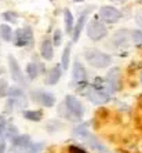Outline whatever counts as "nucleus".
<instances>
[{
	"instance_id": "4",
	"label": "nucleus",
	"mask_w": 142,
	"mask_h": 153,
	"mask_svg": "<svg viewBox=\"0 0 142 153\" xmlns=\"http://www.w3.org/2000/svg\"><path fill=\"white\" fill-rule=\"evenodd\" d=\"M105 83H106V88H108V93L109 94H114L117 91L121 90V71L120 68H112L109 72H108L106 77H105Z\"/></svg>"
},
{
	"instance_id": "10",
	"label": "nucleus",
	"mask_w": 142,
	"mask_h": 153,
	"mask_svg": "<svg viewBox=\"0 0 142 153\" xmlns=\"http://www.w3.org/2000/svg\"><path fill=\"white\" fill-rule=\"evenodd\" d=\"M100 17L103 22L116 24L117 21H120L121 13L117 10L116 7H112V6H102V7L100 8Z\"/></svg>"
},
{
	"instance_id": "19",
	"label": "nucleus",
	"mask_w": 142,
	"mask_h": 153,
	"mask_svg": "<svg viewBox=\"0 0 142 153\" xmlns=\"http://www.w3.org/2000/svg\"><path fill=\"white\" fill-rule=\"evenodd\" d=\"M71 51H72V46L71 44H66V47L64 48V53H62V58H61V66H62V69H68V66H69Z\"/></svg>"
},
{
	"instance_id": "20",
	"label": "nucleus",
	"mask_w": 142,
	"mask_h": 153,
	"mask_svg": "<svg viewBox=\"0 0 142 153\" xmlns=\"http://www.w3.org/2000/svg\"><path fill=\"white\" fill-rule=\"evenodd\" d=\"M88 127H87V124L85 123H83V124H77L75 128H73V137H76V138H82L84 139V137L88 134Z\"/></svg>"
},
{
	"instance_id": "14",
	"label": "nucleus",
	"mask_w": 142,
	"mask_h": 153,
	"mask_svg": "<svg viewBox=\"0 0 142 153\" xmlns=\"http://www.w3.org/2000/svg\"><path fill=\"white\" fill-rule=\"evenodd\" d=\"M40 54H42V58L46 61H51L54 57V44L53 40L46 37V39L42 42V46H40Z\"/></svg>"
},
{
	"instance_id": "27",
	"label": "nucleus",
	"mask_w": 142,
	"mask_h": 153,
	"mask_svg": "<svg viewBox=\"0 0 142 153\" xmlns=\"http://www.w3.org/2000/svg\"><path fill=\"white\" fill-rule=\"evenodd\" d=\"M131 39L135 44L141 46L142 44V30H132L131 32Z\"/></svg>"
},
{
	"instance_id": "5",
	"label": "nucleus",
	"mask_w": 142,
	"mask_h": 153,
	"mask_svg": "<svg viewBox=\"0 0 142 153\" xmlns=\"http://www.w3.org/2000/svg\"><path fill=\"white\" fill-rule=\"evenodd\" d=\"M85 33H87V36H88L91 40L98 42V40L106 37L108 29L101 21H98V19H92L88 25L85 26Z\"/></svg>"
},
{
	"instance_id": "21",
	"label": "nucleus",
	"mask_w": 142,
	"mask_h": 153,
	"mask_svg": "<svg viewBox=\"0 0 142 153\" xmlns=\"http://www.w3.org/2000/svg\"><path fill=\"white\" fill-rule=\"evenodd\" d=\"M0 37L4 40V42H11L13 40V30L8 25L6 24H1L0 25Z\"/></svg>"
},
{
	"instance_id": "6",
	"label": "nucleus",
	"mask_w": 142,
	"mask_h": 153,
	"mask_svg": "<svg viewBox=\"0 0 142 153\" xmlns=\"http://www.w3.org/2000/svg\"><path fill=\"white\" fill-rule=\"evenodd\" d=\"M72 77H73V83L77 84V90L82 91L87 84V71H85L84 65L80 61H75L73 64V69H72Z\"/></svg>"
},
{
	"instance_id": "16",
	"label": "nucleus",
	"mask_w": 142,
	"mask_h": 153,
	"mask_svg": "<svg viewBox=\"0 0 142 153\" xmlns=\"http://www.w3.org/2000/svg\"><path fill=\"white\" fill-rule=\"evenodd\" d=\"M62 66L61 65H57V66H54V68L50 69V72L47 73V77H46V83L47 84H57L58 82H59V79L61 76H62Z\"/></svg>"
},
{
	"instance_id": "12",
	"label": "nucleus",
	"mask_w": 142,
	"mask_h": 153,
	"mask_svg": "<svg viewBox=\"0 0 142 153\" xmlns=\"http://www.w3.org/2000/svg\"><path fill=\"white\" fill-rule=\"evenodd\" d=\"M91 13V8H85L82 14L79 15V19L76 22L75 29H73V33H72V42H77L80 39V35H82V30L85 25V21H87V17Z\"/></svg>"
},
{
	"instance_id": "36",
	"label": "nucleus",
	"mask_w": 142,
	"mask_h": 153,
	"mask_svg": "<svg viewBox=\"0 0 142 153\" xmlns=\"http://www.w3.org/2000/svg\"><path fill=\"white\" fill-rule=\"evenodd\" d=\"M113 1H117V3H123V1H126V0H113Z\"/></svg>"
},
{
	"instance_id": "30",
	"label": "nucleus",
	"mask_w": 142,
	"mask_h": 153,
	"mask_svg": "<svg viewBox=\"0 0 142 153\" xmlns=\"http://www.w3.org/2000/svg\"><path fill=\"white\" fill-rule=\"evenodd\" d=\"M8 91V84L6 80H0V98L1 97H7Z\"/></svg>"
},
{
	"instance_id": "13",
	"label": "nucleus",
	"mask_w": 142,
	"mask_h": 153,
	"mask_svg": "<svg viewBox=\"0 0 142 153\" xmlns=\"http://www.w3.org/2000/svg\"><path fill=\"white\" fill-rule=\"evenodd\" d=\"M84 141L91 149L97 150L98 153H110V150L101 142L100 138H97V137L94 135V134H91V132H88V134L84 137Z\"/></svg>"
},
{
	"instance_id": "18",
	"label": "nucleus",
	"mask_w": 142,
	"mask_h": 153,
	"mask_svg": "<svg viewBox=\"0 0 142 153\" xmlns=\"http://www.w3.org/2000/svg\"><path fill=\"white\" fill-rule=\"evenodd\" d=\"M40 71H39V65L36 64V62H29L26 65V75H28V79L30 80H35L37 76H39Z\"/></svg>"
},
{
	"instance_id": "32",
	"label": "nucleus",
	"mask_w": 142,
	"mask_h": 153,
	"mask_svg": "<svg viewBox=\"0 0 142 153\" xmlns=\"http://www.w3.org/2000/svg\"><path fill=\"white\" fill-rule=\"evenodd\" d=\"M68 149H69V153H87L84 149H82V148H79V146H75V145L69 146Z\"/></svg>"
},
{
	"instance_id": "22",
	"label": "nucleus",
	"mask_w": 142,
	"mask_h": 153,
	"mask_svg": "<svg viewBox=\"0 0 142 153\" xmlns=\"http://www.w3.org/2000/svg\"><path fill=\"white\" fill-rule=\"evenodd\" d=\"M24 117L30 121H40L43 119L42 111H24Z\"/></svg>"
},
{
	"instance_id": "28",
	"label": "nucleus",
	"mask_w": 142,
	"mask_h": 153,
	"mask_svg": "<svg viewBox=\"0 0 142 153\" xmlns=\"http://www.w3.org/2000/svg\"><path fill=\"white\" fill-rule=\"evenodd\" d=\"M6 137L7 138H10V139H13V138H15V137L18 135V130L15 128V126L13 124V126H10V127H6Z\"/></svg>"
},
{
	"instance_id": "3",
	"label": "nucleus",
	"mask_w": 142,
	"mask_h": 153,
	"mask_svg": "<svg viewBox=\"0 0 142 153\" xmlns=\"http://www.w3.org/2000/svg\"><path fill=\"white\" fill-rule=\"evenodd\" d=\"M80 93H82L90 102L94 103V105H105L106 102L110 101V94L108 93V91L95 88L94 85H85Z\"/></svg>"
},
{
	"instance_id": "17",
	"label": "nucleus",
	"mask_w": 142,
	"mask_h": 153,
	"mask_svg": "<svg viewBox=\"0 0 142 153\" xmlns=\"http://www.w3.org/2000/svg\"><path fill=\"white\" fill-rule=\"evenodd\" d=\"M64 22H65V32L68 35H72L73 29H75V24H73V15H72L69 8L64 10Z\"/></svg>"
},
{
	"instance_id": "23",
	"label": "nucleus",
	"mask_w": 142,
	"mask_h": 153,
	"mask_svg": "<svg viewBox=\"0 0 142 153\" xmlns=\"http://www.w3.org/2000/svg\"><path fill=\"white\" fill-rule=\"evenodd\" d=\"M61 128H62V123L61 121H58V120H50L48 123L46 124V130L48 132H55V131H59Z\"/></svg>"
},
{
	"instance_id": "33",
	"label": "nucleus",
	"mask_w": 142,
	"mask_h": 153,
	"mask_svg": "<svg viewBox=\"0 0 142 153\" xmlns=\"http://www.w3.org/2000/svg\"><path fill=\"white\" fill-rule=\"evenodd\" d=\"M135 21H137V24L139 25V28H142V11H137V14H135Z\"/></svg>"
},
{
	"instance_id": "8",
	"label": "nucleus",
	"mask_w": 142,
	"mask_h": 153,
	"mask_svg": "<svg viewBox=\"0 0 142 153\" xmlns=\"http://www.w3.org/2000/svg\"><path fill=\"white\" fill-rule=\"evenodd\" d=\"M13 42L17 47H26L29 46L30 43L33 42V30L32 28H21V29H17L13 36Z\"/></svg>"
},
{
	"instance_id": "24",
	"label": "nucleus",
	"mask_w": 142,
	"mask_h": 153,
	"mask_svg": "<svg viewBox=\"0 0 142 153\" xmlns=\"http://www.w3.org/2000/svg\"><path fill=\"white\" fill-rule=\"evenodd\" d=\"M1 18L6 19L7 22H11V24H15L18 21V14L15 11L13 10H8V11H4L3 14H1Z\"/></svg>"
},
{
	"instance_id": "29",
	"label": "nucleus",
	"mask_w": 142,
	"mask_h": 153,
	"mask_svg": "<svg viewBox=\"0 0 142 153\" xmlns=\"http://www.w3.org/2000/svg\"><path fill=\"white\" fill-rule=\"evenodd\" d=\"M43 148V143H30V146L28 148L25 153H39Z\"/></svg>"
},
{
	"instance_id": "31",
	"label": "nucleus",
	"mask_w": 142,
	"mask_h": 153,
	"mask_svg": "<svg viewBox=\"0 0 142 153\" xmlns=\"http://www.w3.org/2000/svg\"><path fill=\"white\" fill-rule=\"evenodd\" d=\"M6 127H7V123H6V117L0 114V138H1V135H3L4 131H6Z\"/></svg>"
},
{
	"instance_id": "7",
	"label": "nucleus",
	"mask_w": 142,
	"mask_h": 153,
	"mask_svg": "<svg viewBox=\"0 0 142 153\" xmlns=\"http://www.w3.org/2000/svg\"><path fill=\"white\" fill-rule=\"evenodd\" d=\"M8 68H10V75L13 82L19 85H28V79L25 77L21 66L18 65L17 59L13 55H8Z\"/></svg>"
},
{
	"instance_id": "37",
	"label": "nucleus",
	"mask_w": 142,
	"mask_h": 153,
	"mask_svg": "<svg viewBox=\"0 0 142 153\" xmlns=\"http://www.w3.org/2000/svg\"><path fill=\"white\" fill-rule=\"evenodd\" d=\"M141 83H142V75H141Z\"/></svg>"
},
{
	"instance_id": "11",
	"label": "nucleus",
	"mask_w": 142,
	"mask_h": 153,
	"mask_svg": "<svg viewBox=\"0 0 142 153\" xmlns=\"http://www.w3.org/2000/svg\"><path fill=\"white\" fill-rule=\"evenodd\" d=\"M30 137L29 135H17L11 139V152L13 153H25L30 146Z\"/></svg>"
},
{
	"instance_id": "1",
	"label": "nucleus",
	"mask_w": 142,
	"mask_h": 153,
	"mask_svg": "<svg viewBox=\"0 0 142 153\" xmlns=\"http://www.w3.org/2000/svg\"><path fill=\"white\" fill-rule=\"evenodd\" d=\"M58 113L71 121H79L84 116V106L75 95L68 94L65 95L64 103H61L58 108Z\"/></svg>"
},
{
	"instance_id": "26",
	"label": "nucleus",
	"mask_w": 142,
	"mask_h": 153,
	"mask_svg": "<svg viewBox=\"0 0 142 153\" xmlns=\"http://www.w3.org/2000/svg\"><path fill=\"white\" fill-rule=\"evenodd\" d=\"M7 97H25V94H24V91H22L21 88H18V87H13V88H8L7 91Z\"/></svg>"
},
{
	"instance_id": "34",
	"label": "nucleus",
	"mask_w": 142,
	"mask_h": 153,
	"mask_svg": "<svg viewBox=\"0 0 142 153\" xmlns=\"http://www.w3.org/2000/svg\"><path fill=\"white\" fill-rule=\"evenodd\" d=\"M4 152H6V142L1 141L0 142V153H4Z\"/></svg>"
},
{
	"instance_id": "9",
	"label": "nucleus",
	"mask_w": 142,
	"mask_h": 153,
	"mask_svg": "<svg viewBox=\"0 0 142 153\" xmlns=\"http://www.w3.org/2000/svg\"><path fill=\"white\" fill-rule=\"evenodd\" d=\"M30 100L46 108H51L55 105V97L51 93H48V91H43V90H33V91H30Z\"/></svg>"
},
{
	"instance_id": "15",
	"label": "nucleus",
	"mask_w": 142,
	"mask_h": 153,
	"mask_svg": "<svg viewBox=\"0 0 142 153\" xmlns=\"http://www.w3.org/2000/svg\"><path fill=\"white\" fill-rule=\"evenodd\" d=\"M128 35H131V32H128L127 29H121V30H117L113 35V39H112V43H113L116 47H126L128 44Z\"/></svg>"
},
{
	"instance_id": "35",
	"label": "nucleus",
	"mask_w": 142,
	"mask_h": 153,
	"mask_svg": "<svg viewBox=\"0 0 142 153\" xmlns=\"http://www.w3.org/2000/svg\"><path fill=\"white\" fill-rule=\"evenodd\" d=\"M72 1H75V3H82V1H84V0H72Z\"/></svg>"
},
{
	"instance_id": "25",
	"label": "nucleus",
	"mask_w": 142,
	"mask_h": 153,
	"mask_svg": "<svg viewBox=\"0 0 142 153\" xmlns=\"http://www.w3.org/2000/svg\"><path fill=\"white\" fill-rule=\"evenodd\" d=\"M61 42H62V32H61L59 29H55V30H54V35H53V44L59 47Z\"/></svg>"
},
{
	"instance_id": "2",
	"label": "nucleus",
	"mask_w": 142,
	"mask_h": 153,
	"mask_svg": "<svg viewBox=\"0 0 142 153\" xmlns=\"http://www.w3.org/2000/svg\"><path fill=\"white\" fill-rule=\"evenodd\" d=\"M84 58L92 68H97V69H105L108 66H110V64H112V57L109 54L97 50V48L85 50Z\"/></svg>"
}]
</instances>
